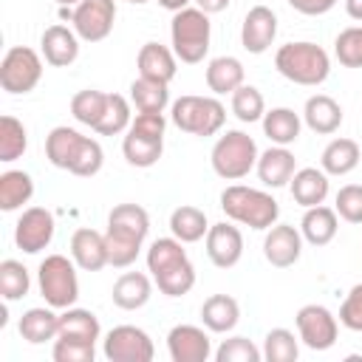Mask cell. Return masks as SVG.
<instances>
[{
	"instance_id": "obj_1",
	"label": "cell",
	"mask_w": 362,
	"mask_h": 362,
	"mask_svg": "<svg viewBox=\"0 0 362 362\" xmlns=\"http://www.w3.org/2000/svg\"><path fill=\"white\" fill-rule=\"evenodd\" d=\"M150 232V215L139 204H119L107 215L105 243H107V263L116 269H127L136 263L141 243Z\"/></svg>"
},
{
	"instance_id": "obj_2",
	"label": "cell",
	"mask_w": 362,
	"mask_h": 362,
	"mask_svg": "<svg viewBox=\"0 0 362 362\" xmlns=\"http://www.w3.org/2000/svg\"><path fill=\"white\" fill-rule=\"evenodd\" d=\"M45 158L59 170H68L79 178H90L102 170L105 153L96 139L82 136L68 124H59L45 136Z\"/></svg>"
},
{
	"instance_id": "obj_3",
	"label": "cell",
	"mask_w": 362,
	"mask_h": 362,
	"mask_svg": "<svg viewBox=\"0 0 362 362\" xmlns=\"http://www.w3.org/2000/svg\"><path fill=\"white\" fill-rule=\"evenodd\" d=\"M147 272L167 297H184L195 286V266L189 263L178 238H158L147 249Z\"/></svg>"
},
{
	"instance_id": "obj_4",
	"label": "cell",
	"mask_w": 362,
	"mask_h": 362,
	"mask_svg": "<svg viewBox=\"0 0 362 362\" xmlns=\"http://www.w3.org/2000/svg\"><path fill=\"white\" fill-rule=\"evenodd\" d=\"M274 68L294 85H322L331 74V59L317 42H286L274 54Z\"/></svg>"
},
{
	"instance_id": "obj_5",
	"label": "cell",
	"mask_w": 362,
	"mask_h": 362,
	"mask_svg": "<svg viewBox=\"0 0 362 362\" xmlns=\"http://www.w3.org/2000/svg\"><path fill=\"white\" fill-rule=\"evenodd\" d=\"M221 209L226 212V218L249 229H269L277 223V215H280V206L269 192L252 189L243 184H232L221 192Z\"/></svg>"
},
{
	"instance_id": "obj_6",
	"label": "cell",
	"mask_w": 362,
	"mask_h": 362,
	"mask_svg": "<svg viewBox=\"0 0 362 362\" xmlns=\"http://www.w3.org/2000/svg\"><path fill=\"white\" fill-rule=\"evenodd\" d=\"M170 37H173V51L181 62L195 65L206 57L209 51V37H212V25H209V14L201 11L198 6H187L181 11H175L173 23H170Z\"/></svg>"
},
{
	"instance_id": "obj_7",
	"label": "cell",
	"mask_w": 362,
	"mask_h": 362,
	"mask_svg": "<svg viewBox=\"0 0 362 362\" xmlns=\"http://www.w3.org/2000/svg\"><path fill=\"white\" fill-rule=\"evenodd\" d=\"M164 113H136L122 141V153L133 167H153L164 150Z\"/></svg>"
},
{
	"instance_id": "obj_8",
	"label": "cell",
	"mask_w": 362,
	"mask_h": 362,
	"mask_svg": "<svg viewBox=\"0 0 362 362\" xmlns=\"http://www.w3.org/2000/svg\"><path fill=\"white\" fill-rule=\"evenodd\" d=\"M212 170L226 178V181H238V178H246L255 167H257V144L249 133L243 130H226L215 147H212Z\"/></svg>"
},
{
	"instance_id": "obj_9",
	"label": "cell",
	"mask_w": 362,
	"mask_h": 362,
	"mask_svg": "<svg viewBox=\"0 0 362 362\" xmlns=\"http://www.w3.org/2000/svg\"><path fill=\"white\" fill-rule=\"evenodd\" d=\"M170 116L189 136H215L226 122V107L212 96H181L173 102Z\"/></svg>"
},
{
	"instance_id": "obj_10",
	"label": "cell",
	"mask_w": 362,
	"mask_h": 362,
	"mask_svg": "<svg viewBox=\"0 0 362 362\" xmlns=\"http://www.w3.org/2000/svg\"><path fill=\"white\" fill-rule=\"evenodd\" d=\"M37 280H40V294L51 308H71L79 297L74 257L68 260L65 255H48L37 269Z\"/></svg>"
},
{
	"instance_id": "obj_11",
	"label": "cell",
	"mask_w": 362,
	"mask_h": 362,
	"mask_svg": "<svg viewBox=\"0 0 362 362\" xmlns=\"http://www.w3.org/2000/svg\"><path fill=\"white\" fill-rule=\"evenodd\" d=\"M42 79V59L28 45H14L0 62V88L6 93H28Z\"/></svg>"
},
{
	"instance_id": "obj_12",
	"label": "cell",
	"mask_w": 362,
	"mask_h": 362,
	"mask_svg": "<svg viewBox=\"0 0 362 362\" xmlns=\"http://www.w3.org/2000/svg\"><path fill=\"white\" fill-rule=\"evenodd\" d=\"M102 351L110 362H150L156 348L153 339L147 337V331L136 328V325H116L107 331Z\"/></svg>"
},
{
	"instance_id": "obj_13",
	"label": "cell",
	"mask_w": 362,
	"mask_h": 362,
	"mask_svg": "<svg viewBox=\"0 0 362 362\" xmlns=\"http://www.w3.org/2000/svg\"><path fill=\"white\" fill-rule=\"evenodd\" d=\"M294 322H297V334H300L303 345L311 351H328L337 342V331H339L337 317L325 305H317V303L303 305L297 311Z\"/></svg>"
},
{
	"instance_id": "obj_14",
	"label": "cell",
	"mask_w": 362,
	"mask_h": 362,
	"mask_svg": "<svg viewBox=\"0 0 362 362\" xmlns=\"http://www.w3.org/2000/svg\"><path fill=\"white\" fill-rule=\"evenodd\" d=\"M116 20V0H82L74 6V31L85 42H102L113 31Z\"/></svg>"
},
{
	"instance_id": "obj_15",
	"label": "cell",
	"mask_w": 362,
	"mask_h": 362,
	"mask_svg": "<svg viewBox=\"0 0 362 362\" xmlns=\"http://www.w3.org/2000/svg\"><path fill=\"white\" fill-rule=\"evenodd\" d=\"M54 229H57L54 215L45 206H28L14 226V243L25 255H37L54 240Z\"/></svg>"
},
{
	"instance_id": "obj_16",
	"label": "cell",
	"mask_w": 362,
	"mask_h": 362,
	"mask_svg": "<svg viewBox=\"0 0 362 362\" xmlns=\"http://www.w3.org/2000/svg\"><path fill=\"white\" fill-rule=\"evenodd\" d=\"M303 252V235L288 226V223H274L269 226L266 238H263V255L274 269H288L300 260Z\"/></svg>"
},
{
	"instance_id": "obj_17",
	"label": "cell",
	"mask_w": 362,
	"mask_h": 362,
	"mask_svg": "<svg viewBox=\"0 0 362 362\" xmlns=\"http://www.w3.org/2000/svg\"><path fill=\"white\" fill-rule=\"evenodd\" d=\"M206 257L218 269H232L243 257V235H240V229L226 223V221L212 223L209 232H206Z\"/></svg>"
},
{
	"instance_id": "obj_18",
	"label": "cell",
	"mask_w": 362,
	"mask_h": 362,
	"mask_svg": "<svg viewBox=\"0 0 362 362\" xmlns=\"http://www.w3.org/2000/svg\"><path fill=\"white\" fill-rule=\"evenodd\" d=\"M167 351L173 362H206L212 354L209 337L198 325H175L167 334Z\"/></svg>"
},
{
	"instance_id": "obj_19",
	"label": "cell",
	"mask_w": 362,
	"mask_h": 362,
	"mask_svg": "<svg viewBox=\"0 0 362 362\" xmlns=\"http://www.w3.org/2000/svg\"><path fill=\"white\" fill-rule=\"evenodd\" d=\"M277 37V14L269 6H252L243 17L240 42L249 54H263Z\"/></svg>"
},
{
	"instance_id": "obj_20",
	"label": "cell",
	"mask_w": 362,
	"mask_h": 362,
	"mask_svg": "<svg viewBox=\"0 0 362 362\" xmlns=\"http://www.w3.org/2000/svg\"><path fill=\"white\" fill-rule=\"evenodd\" d=\"M40 48L48 65L54 68H68L79 57V37L68 25H48L40 37Z\"/></svg>"
},
{
	"instance_id": "obj_21",
	"label": "cell",
	"mask_w": 362,
	"mask_h": 362,
	"mask_svg": "<svg viewBox=\"0 0 362 362\" xmlns=\"http://www.w3.org/2000/svg\"><path fill=\"white\" fill-rule=\"evenodd\" d=\"M71 257L82 272H99L107 266V243L105 235L96 229H76L71 238Z\"/></svg>"
},
{
	"instance_id": "obj_22",
	"label": "cell",
	"mask_w": 362,
	"mask_h": 362,
	"mask_svg": "<svg viewBox=\"0 0 362 362\" xmlns=\"http://www.w3.org/2000/svg\"><path fill=\"white\" fill-rule=\"evenodd\" d=\"M297 173V164H294V153H288L286 147L274 144L269 147L266 153H260L257 158V178L263 187H286L291 181V175Z\"/></svg>"
},
{
	"instance_id": "obj_23",
	"label": "cell",
	"mask_w": 362,
	"mask_h": 362,
	"mask_svg": "<svg viewBox=\"0 0 362 362\" xmlns=\"http://www.w3.org/2000/svg\"><path fill=\"white\" fill-rule=\"evenodd\" d=\"M136 65H139V76L158 79V82L170 85L175 76V51H170L161 42H144L136 57Z\"/></svg>"
},
{
	"instance_id": "obj_24",
	"label": "cell",
	"mask_w": 362,
	"mask_h": 362,
	"mask_svg": "<svg viewBox=\"0 0 362 362\" xmlns=\"http://www.w3.org/2000/svg\"><path fill=\"white\" fill-rule=\"evenodd\" d=\"M303 119H305V124H308L314 133L331 136V133H337L339 124H342V107H339L337 99H331V96H325V93H317V96H308V102H305V107H303Z\"/></svg>"
},
{
	"instance_id": "obj_25",
	"label": "cell",
	"mask_w": 362,
	"mask_h": 362,
	"mask_svg": "<svg viewBox=\"0 0 362 362\" xmlns=\"http://www.w3.org/2000/svg\"><path fill=\"white\" fill-rule=\"evenodd\" d=\"M291 187V198L300 204V206H317L328 198V173L325 170H317V167H303L291 175L288 181Z\"/></svg>"
},
{
	"instance_id": "obj_26",
	"label": "cell",
	"mask_w": 362,
	"mask_h": 362,
	"mask_svg": "<svg viewBox=\"0 0 362 362\" xmlns=\"http://www.w3.org/2000/svg\"><path fill=\"white\" fill-rule=\"evenodd\" d=\"M337 229H339V221H337V209L331 206H308L303 221H300V235L311 243V246H328L334 238H337Z\"/></svg>"
},
{
	"instance_id": "obj_27",
	"label": "cell",
	"mask_w": 362,
	"mask_h": 362,
	"mask_svg": "<svg viewBox=\"0 0 362 362\" xmlns=\"http://www.w3.org/2000/svg\"><path fill=\"white\" fill-rule=\"evenodd\" d=\"M153 294V286H150V277L141 274V272H124L113 288H110V297H113V305L124 308V311H136L141 305H147Z\"/></svg>"
},
{
	"instance_id": "obj_28",
	"label": "cell",
	"mask_w": 362,
	"mask_h": 362,
	"mask_svg": "<svg viewBox=\"0 0 362 362\" xmlns=\"http://www.w3.org/2000/svg\"><path fill=\"white\" fill-rule=\"evenodd\" d=\"M201 320H204V325H206L209 331L226 334V331H232V328L238 325V320H240V305H238V300L229 297V294H212V297H206L204 305H201Z\"/></svg>"
},
{
	"instance_id": "obj_29",
	"label": "cell",
	"mask_w": 362,
	"mask_h": 362,
	"mask_svg": "<svg viewBox=\"0 0 362 362\" xmlns=\"http://www.w3.org/2000/svg\"><path fill=\"white\" fill-rule=\"evenodd\" d=\"M99 334H102V328H99V320H96L93 311H88V308H74V305H71V308H65V311L59 314V334H57V337L96 345Z\"/></svg>"
},
{
	"instance_id": "obj_30",
	"label": "cell",
	"mask_w": 362,
	"mask_h": 362,
	"mask_svg": "<svg viewBox=\"0 0 362 362\" xmlns=\"http://www.w3.org/2000/svg\"><path fill=\"white\" fill-rule=\"evenodd\" d=\"M243 85V65L238 57H215L206 65V88L218 96L235 93Z\"/></svg>"
},
{
	"instance_id": "obj_31",
	"label": "cell",
	"mask_w": 362,
	"mask_h": 362,
	"mask_svg": "<svg viewBox=\"0 0 362 362\" xmlns=\"http://www.w3.org/2000/svg\"><path fill=\"white\" fill-rule=\"evenodd\" d=\"M263 133L272 144L288 147L300 139V116L291 107H272L263 113Z\"/></svg>"
},
{
	"instance_id": "obj_32",
	"label": "cell",
	"mask_w": 362,
	"mask_h": 362,
	"mask_svg": "<svg viewBox=\"0 0 362 362\" xmlns=\"http://www.w3.org/2000/svg\"><path fill=\"white\" fill-rule=\"evenodd\" d=\"M59 334V314L51 308H28L20 317V337L31 345H42Z\"/></svg>"
},
{
	"instance_id": "obj_33",
	"label": "cell",
	"mask_w": 362,
	"mask_h": 362,
	"mask_svg": "<svg viewBox=\"0 0 362 362\" xmlns=\"http://www.w3.org/2000/svg\"><path fill=\"white\" fill-rule=\"evenodd\" d=\"M320 164L328 175H348L359 164V144L354 139H334L325 144Z\"/></svg>"
},
{
	"instance_id": "obj_34",
	"label": "cell",
	"mask_w": 362,
	"mask_h": 362,
	"mask_svg": "<svg viewBox=\"0 0 362 362\" xmlns=\"http://www.w3.org/2000/svg\"><path fill=\"white\" fill-rule=\"evenodd\" d=\"M170 232L181 243H195V240L206 238L209 223H206V215L198 206L184 204V206H175L173 209V215H170Z\"/></svg>"
},
{
	"instance_id": "obj_35",
	"label": "cell",
	"mask_w": 362,
	"mask_h": 362,
	"mask_svg": "<svg viewBox=\"0 0 362 362\" xmlns=\"http://www.w3.org/2000/svg\"><path fill=\"white\" fill-rule=\"evenodd\" d=\"M130 102L136 105L139 113H164V107L170 102L167 82L147 79V76L133 79V85H130Z\"/></svg>"
},
{
	"instance_id": "obj_36",
	"label": "cell",
	"mask_w": 362,
	"mask_h": 362,
	"mask_svg": "<svg viewBox=\"0 0 362 362\" xmlns=\"http://www.w3.org/2000/svg\"><path fill=\"white\" fill-rule=\"evenodd\" d=\"M34 195V181L28 173L23 170H6L0 175V209L3 212H14L23 204H28Z\"/></svg>"
},
{
	"instance_id": "obj_37",
	"label": "cell",
	"mask_w": 362,
	"mask_h": 362,
	"mask_svg": "<svg viewBox=\"0 0 362 362\" xmlns=\"http://www.w3.org/2000/svg\"><path fill=\"white\" fill-rule=\"evenodd\" d=\"M105 107H107V93L93 90V88L79 90V93H74V99H71V116H74L79 124H88L90 130L99 124Z\"/></svg>"
},
{
	"instance_id": "obj_38",
	"label": "cell",
	"mask_w": 362,
	"mask_h": 362,
	"mask_svg": "<svg viewBox=\"0 0 362 362\" xmlns=\"http://www.w3.org/2000/svg\"><path fill=\"white\" fill-rule=\"evenodd\" d=\"M28 147V133L20 119L3 116L0 119V161H17Z\"/></svg>"
},
{
	"instance_id": "obj_39",
	"label": "cell",
	"mask_w": 362,
	"mask_h": 362,
	"mask_svg": "<svg viewBox=\"0 0 362 362\" xmlns=\"http://www.w3.org/2000/svg\"><path fill=\"white\" fill-rule=\"evenodd\" d=\"M31 288V280H28V269L20 263V260H3L0 263V294L6 303H14V300H23Z\"/></svg>"
},
{
	"instance_id": "obj_40",
	"label": "cell",
	"mask_w": 362,
	"mask_h": 362,
	"mask_svg": "<svg viewBox=\"0 0 362 362\" xmlns=\"http://www.w3.org/2000/svg\"><path fill=\"white\" fill-rule=\"evenodd\" d=\"M130 105H127V99L124 96H119V93H107V107H105V113H102V119H99V124L93 127L99 136H119L122 130H127L130 127Z\"/></svg>"
},
{
	"instance_id": "obj_41",
	"label": "cell",
	"mask_w": 362,
	"mask_h": 362,
	"mask_svg": "<svg viewBox=\"0 0 362 362\" xmlns=\"http://www.w3.org/2000/svg\"><path fill=\"white\" fill-rule=\"evenodd\" d=\"M300 356V345L288 328H272L263 339V359L269 362H294Z\"/></svg>"
},
{
	"instance_id": "obj_42",
	"label": "cell",
	"mask_w": 362,
	"mask_h": 362,
	"mask_svg": "<svg viewBox=\"0 0 362 362\" xmlns=\"http://www.w3.org/2000/svg\"><path fill=\"white\" fill-rule=\"evenodd\" d=\"M232 113H235L243 124H252V122L263 119V113H266L263 93H260L255 85H240V88L232 93Z\"/></svg>"
},
{
	"instance_id": "obj_43",
	"label": "cell",
	"mask_w": 362,
	"mask_h": 362,
	"mask_svg": "<svg viewBox=\"0 0 362 362\" xmlns=\"http://www.w3.org/2000/svg\"><path fill=\"white\" fill-rule=\"evenodd\" d=\"M334 54L345 68H362V25H351L339 31L334 42Z\"/></svg>"
},
{
	"instance_id": "obj_44",
	"label": "cell",
	"mask_w": 362,
	"mask_h": 362,
	"mask_svg": "<svg viewBox=\"0 0 362 362\" xmlns=\"http://www.w3.org/2000/svg\"><path fill=\"white\" fill-rule=\"evenodd\" d=\"M215 359L218 362H260L263 351L246 337H232V339H223V345L215 351Z\"/></svg>"
},
{
	"instance_id": "obj_45",
	"label": "cell",
	"mask_w": 362,
	"mask_h": 362,
	"mask_svg": "<svg viewBox=\"0 0 362 362\" xmlns=\"http://www.w3.org/2000/svg\"><path fill=\"white\" fill-rule=\"evenodd\" d=\"M334 209L342 221L348 223H362V187L359 184H345L339 192H337V201H334Z\"/></svg>"
},
{
	"instance_id": "obj_46",
	"label": "cell",
	"mask_w": 362,
	"mask_h": 362,
	"mask_svg": "<svg viewBox=\"0 0 362 362\" xmlns=\"http://www.w3.org/2000/svg\"><path fill=\"white\" fill-rule=\"evenodd\" d=\"M54 362H93V345L90 342H76V339H62L57 337L54 342Z\"/></svg>"
},
{
	"instance_id": "obj_47",
	"label": "cell",
	"mask_w": 362,
	"mask_h": 362,
	"mask_svg": "<svg viewBox=\"0 0 362 362\" xmlns=\"http://www.w3.org/2000/svg\"><path fill=\"white\" fill-rule=\"evenodd\" d=\"M339 322L351 331H362V283H356L339 305Z\"/></svg>"
},
{
	"instance_id": "obj_48",
	"label": "cell",
	"mask_w": 362,
	"mask_h": 362,
	"mask_svg": "<svg viewBox=\"0 0 362 362\" xmlns=\"http://www.w3.org/2000/svg\"><path fill=\"white\" fill-rule=\"evenodd\" d=\"M288 6L305 17H320L337 6V0H288Z\"/></svg>"
},
{
	"instance_id": "obj_49",
	"label": "cell",
	"mask_w": 362,
	"mask_h": 362,
	"mask_svg": "<svg viewBox=\"0 0 362 362\" xmlns=\"http://www.w3.org/2000/svg\"><path fill=\"white\" fill-rule=\"evenodd\" d=\"M229 3H232V0H195V6H198L201 11H206V14H218V11H223Z\"/></svg>"
},
{
	"instance_id": "obj_50",
	"label": "cell",
	"mask_w": 362,
	"mask_h": 362,
	"mask_svg": "<svg viewBox=\"0 0 362 362\" xmlns=\"http://www.w3.org/2000/svg\"><path fill=\"white\" fill-rule=\"evenodd\" d=\"M189 3H192V0H158V6H161V8H167V11H173V14H175V11H181V8H187Z\"/></svg>"
},
{
	"instance_id": "obj_51",
	"label": "cell",
	"mask_w": 362,
	"mask_h": 362,
	"mask_svg": "<svg viewBox=\"0 0 362 362\" xmlns=\"http://www.w3.org/2000/svg\"><path fill=\"white\" fill-rule=\"evenodd\" d=\"M345 11L351 20H362V0H345Z\"/></svg>"
},
{
	"instance_id": "obj_52",
	"label": "cell",
	"mask_w": 362,
	"mask_h": 362,
	"mask_svg": "<svg viewBox=\"0 0 362 362\" xmlns=\"http://www.w3.org/2000/svg\"><path fill=\"white\" fill-rule=\"evenodd\" d=\"M54 3H57V6H79L82 0H54Z\"/></svg>"
},
{
	"instance_id": "obj_53",
	"label": "cell",
	"mask_w": 362,
	"mask_h": 362,
	"mask_svg": "<svg viewBox=\"0 0 362 362\" xmlns=\"http://www.w3.org/2000/svg\"><path fill=\"white\" fill-rule=\"evenodd\" d=\"M127 3H136V6H141V3H147V0H127Z\"/></svg>"
}]
</instances>
